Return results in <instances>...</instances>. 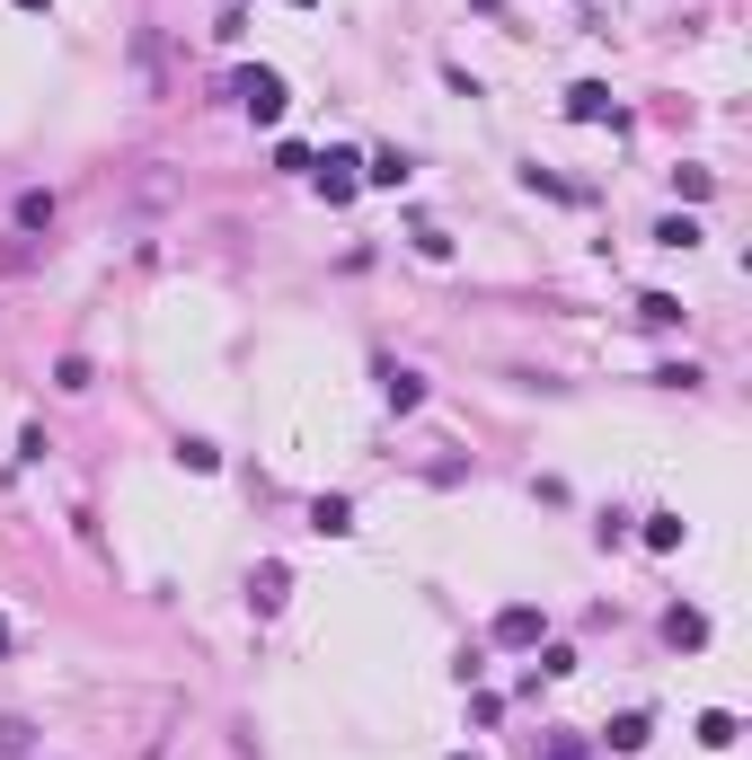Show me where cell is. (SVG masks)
<instances>
[{
	"label": "cell",
	"instance_id": "1",
	"mask_svg": "<svg viewBox=\"0 0 752 760\" xmlns=\"http://www.w3.org/2000/svg\"><path fill=\"white\" fill-rule=\"evenodd\" d=\"M231 98L257 115V124H275L293 98H284V72H266V62H248V72H231Z\"/></svg>",
	"mask_w": 752,
	"mask_h": 760
},
{
	"label": "cell",
	"instance_id": "2",
	"mask_svg": "<svg viewBox=\"0 0 752 760\" xmlns=\"http://www.w3.org/2000/svg\"><path fill=\"white\" fill-rule=\"evenodd\" d=\"M310 169H319V195H328V203H346V195L363 186V160H355V151H328V160H310Z\"/></svg>",
	"mask_w": 752,
	"mask_h": 760
},
{
	"label": "cell",
	"instance_id": "3",
	"mask_svg": "<svg viewBox=\"0 0 752 760\" xmlns=\"http://www.w3.org/2000/svg\"><path fill=\"white\" fill-rule=\"evenodd\" d=\"M567 115H576V124H629L620 107H611V89H602V80H576V89H567Z\"/></svg>",
	"mask_w": 752,
	"mask_h": 760
},
{
	"label": "cell",
	"instance_id": "4",
	"mask_svg": "<svg viewBox=\"0 0 752 760\" xmlns=\"http://www.w3.org/2000/svg\"><path fill=\"white\" fill-rule=\"evenodd\" d=\"M496 646H540V610H531V601L496 610Z\"/></svg>",
	"mask_w": 752,
	"mask_h": 760
},
{
	"label": "cell",
	"instance_id": "5",
	"mask_svg": "<svg viewBox=\"0 0 752 760\" xmlns=\"http://www.w3.org/2000/svg\"><path fill=\"white\" fill-rule=\"evenodd\" d=\"M381 398H390V416H417V407H426V381H417V372H381Z\"/></svg>",
	"mask_w": 752,
	"mask_h": 760
},
{
	"label": "cell",
	"instance_id": "6",
	"mask_svg": "<svg viewBox=\"0 0 752 760\" xmlns=\"http://www.w3.org/2000/svg\"><path fill=\"white\" fill-rule=\"evenodd\" d=\"M407 177H417L407 151H372V160H363V186H407Z\"/></svg>",
	"mask_w": 752,
	"mask_h": 760
},
{
	"label": "cell",
	"instance_id": "7",
	"mask_svg": "<svg viewBox=\"0 0 752 760\" xmlns=\"http://www.w3.org/2000/svg\"><path fill=\"white\" fill-rule=\"evenodd\" d=\"M310 531H328V539H346V531H355V504H346V496H319V504H310Z\"/></svg>",
	"mask_w": 752,
	"mask_h": 760
},
{
	"label": "cell",
	"instance_id": "8",
	"mask_svg": "<svg viewBox=\"0 0 752 760\" xmlns=\"http://www.w3.org/2000/svg\"><path fill=\"white\" fill-rule=\"evenodd\" d=\"M53 213H62V203H53L45 186H27V195H19V231H53Z\"/></svg>",
	"mask_w": 752,
	"mask_h": 760
},
{
	"label": "cell",
	"instance_id": "9",
	"mask_svg": "<svg viewBox=\"0 0 752 760\" xmlns=\"http://www.w3.org/2000/svg\"><path fill=\"white\" fill-rule=\"evenodd\" d=\"M248 601H257V610H284V566H257V575H248Z\"/></svg>",
	"mask_w": 752,
	"mask_h": 760
},
{
	"label": "cell",
	"instance_id": "10",
	"mask_svg": "<svg viewBox=\"0 0 752 760\" xmlns=\"http://www.w3.org/2000/svg\"><path fill=\"white\" fill-rule=\"evenodd\" d=\"M655 248H700V222H691V213H664V222H655Z\"/></svg>",
	"mask_w": 752,
	"mask_h": 760
},
{
	"label": "cell",
	"instance_id": "11",
	"mask_svg": "<svg viewBox=\"0 0 752 760\" xmlns=\"http://www.w3.org/2000/svg\"><path fill=\"white\" fill-rule=\"evenodd\" d=\"M646 734H655V725H646L638 708H629V717H611V751H646Z\"/></svg>",
	"mask_w": 752,
	"mask_h": 760
},
{
	"label": "cell",
	"instance_id": "12",
	"mask_svg": "<svg viewBox=\"0 0 752 760\" xmlns=\"http://www.w3.org/2000/svg\"><path fill=\"white\" fill-rule=\"evenodd\" d=\"M664 637H673V646H708V619H700V610H673Z\"/></svg>",
	"mask_w": 752,
	"mask_h": 760
},
{
	"label": "cell",
	"instance_id": "13",
	"mask_svg": "<svg viewBox=\"0 0 752 760\" xmlns=\"http://www.w3.org/2000/svg\"><path fill=\"white\" fill-rule=\"evenodd\" d=\"M638 319H646V327H681V301H673V292H646Z\"/></svg>",
	"mask_w": 752,
	"mask_h": 760
},
{
	"label": "cell",
	"instance_id": "14",
	"mask_svg": "<svg viewBox=\"0 0 752 760\" xmlns=\"http://www.w3.org/2000/svg\"><path fill=\"white\" fill-rule=\"evenodd\" d=\"M646 548H681V513H646Z\"/></svg>",
	"mask_w": 752,
	"mask_h": 760
},
{
	"label": "cell",
	"instance_id": "15",
	"mask_svg": "<svg viewBox=\"0 0 752 760\" xmlns=\"http://www.w3.org/2000/svg\"><path fill=\"white\" fill-rule=\"evenodd\" d=\"M700 743H708V751H726V743H735V717H726V708H708V717H700Z\"/></svg>",
	"mask_w": 752,
	"mask_h": 760
},
{
	"label": "cell",
	"instance_id": "16",
	"mask_svg": "<svg viewBox=\"0 0 752 760\" xmlns=\"http://www.w3.org/2000/svg\"><path fill=\"white\" fill-rule=\"evenodd\" d=\"M177 460H186L195 477H213V469H222V451H213V443H177Z\"/></svg>",
	"mask_w": 752,
	"mask_h": 760
},
{
	"label": "cell",
	"instance_id": "17",
	"mask_svg": "<svg viewBox=\"0 0 752 760\" xmlns=\"http://www.w3.org/2000/svg\"><path fill=\"white\" fill-rule=\"evenodd\" d=\"M417 257H434V265H443V257H452V231H434V222H417Z\"/></svg>",
	"mask_w": 752,
	"mask_h": 760
},
{
	"label": "cell",
	"instance_id": "18",
	"mask_svg": "<svg viewBox=\"0 0 752 760\" xmlns=\"http://www.w3.org/2000/svg\"><path fill=\"white\" fill-rule=\"evenodd\" d=\"M19 743H27V725H19V717H0V751H19Z\"/></svg>",
	"mask_w": 752,
	"mask_h": 760
},
{
	"label": "cell",
	"instance_id": "19",
	"mask_svg": "<svg viewBox=\"0 0 752 760\" xmlns=\"http://www.w3.org/2000/svg\"><path fill=\"white\" fill-rule=\"evenodd\" d=\"M19 265H36V248H0V274H19Z\"/></svg>",
	"mask_w": 752,
	"mask_h": 760
},
{
	"label": "cell",
	"instance_id": "20",
	"mask_svg": "<svg viewBox=\"0 0 752 760\" xmlns=\"http://www.w3.org/2000/svg\"><path fill=\"white\" fill-rule=\"evenodd\" d=\"M550 760H584V751H576V743H567V734H558V743H550Z\"/></svg>",
	"mask_w": 752,
	"mask_h": 760
},
{
	"label": "cell",
	"instance_id": "21",
	"mask_svg": "<svg viewBox=\"0 0 752 760\" xmlns=\"http://www.w3.org/2000/svg\"><path fill=\"white\" fill-rule=\"evenodd\" d=\"M0 655H10V619H0Z\"/></svg>",
	"mask_w": 752,
	"mask_h": 760
},
{
	"label": "cell",
	"instance_id": "22",
	"mask_svg": "<svg viewBox=\"0 0 752 760\" xmlns=\"http://www.w3.org/2000/svg\"><path fill=\"white\" fill-rule=\"evenodd\" d=\"M19 10H53V0H19Z\"/></svg>",
	"mask_w": 752,
	"mask_h": 760
},
{
	"label": "cell",
	"instance_id": "23",
	"mask_svg": "<svg viewBox=\"0 0 752 760\" xmlns=\"http://www.w3.org/2000/svg\"><path fill=\"white\" fill-rule=\"evenodd\" d=\"M460 760H469V751H460Z\"/></svg>",
	"mask_w": 752,
	"mask_h": 760
}]
</instances>
